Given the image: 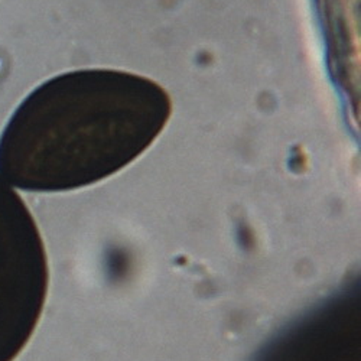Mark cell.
<instances>
[{
  "instance_id": "obj_1",
  "label": "cell",
  "mask_w": 361,
  "mask_h": 361,
  "mask_svg": "<svg viewBox=\"0 0 361 361\" xmlns=\"http://www.w3.org/2000/svg\"><path fill=\"white\" fill-rule=\"evenodd\" d=\"M172 113L166 90L120 70H80L35 88L0 137V173L25 191L93 185L136 161Z\"/></svg>"
},
{
  "instance_id": "obj_2",
  "label": "cell",
  "mask_w": 361,
  "mask_h": 361,
  "mask_svg": "<svg viewBox=\"0 0 361 361\" xmlns=\"http://www.w3.org/2000/svg\"><path fill=\"white\" fill-rule=\"evenodd\" d=\"M48 290L42 237L23 200L0 178V361L31 340Z\"/></svg>"
},
{
  "instance_id": "obj_3",
  "label": "cell",
  "mask_w": 361,
  "mask_h": 361,
  "mask_svg": "<svg viewBox=\"0 0 361 361\" xmlns=\"http://www.w3.org/2000/svg\"><path fill=\"white\" fill-rule=\"evenodd\" d=\"M253 361H360V305L340 293L267 341Z\"/></svg>"
}]
</instances>
